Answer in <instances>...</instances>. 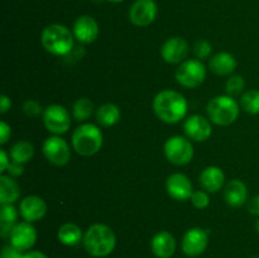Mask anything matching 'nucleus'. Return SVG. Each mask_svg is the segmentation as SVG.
<instances>
[{"label":"nucleus","mask_w":259,"mask_h":258,"mask_svg":"<svg viewBox=\"0 0 259 258\" xmlns=\"http://www.w3.org/2000/svg\"><path fill=\"white\" fill-rule=\"evenodd\" d=\"M153 110L162 121L176 124L186 116L187 101L179 91L163 90L154 98Z\"/></svg>","instance_id":"f257e3e1"},{"label":"nucleus","mask_w":259,"mask_h":258,"mask_svg":"<svg viewBox=\"0 0 259 258\" xmlns=\"http://www.w3.org/2000/svg\"><path fill=\"white\" fill-rule=\"evenodd\" d=\"M83 247L93 257H106L116 245L115 233L105 224H94L83 234Z\"/></svg>","instance_id":"f03ea898"},{"label":"nucleus","mask_w":259,"mask_h":258,"mask_svg":"<svg viewBox=\"0 0 259 258\" xmlns=\"http://www.w3.org/2000/svg\"><path fill=\"white\" fill-rule=\"evenodd\" d=\"M40 42L47 52L55 56H65L73 47V34L62 24H51L43 29Z\"/></svg>","instance_id":"7ed1b4c3"},{"label":"nucleus","mask_w":259,"mask_h":258,"mask_svg":"<svg viewBox=\"0 0 259 258\" xmlns=\"http://www.w3.org/2000/svg\"><path fill=\"white\" fill-rule=\"evenodd\" d=\"M72 146L81 156H94L103 147V133L95 124H81L72 134Z\"/></svg>","instance_id":"20e7f679"},{"label":"nucleus","mask_w":259,"mask_h":258,"mask_svg":"<svg viewBox=\"0 0 259 258\" xmlns=\"http://www.w3.org/2000/svg\"><path fill=\"white\" fill-rule=\"evenodd\" d=\"M239 104L229 95H220L207 104V115L217 125H230L239 116Z\"/></svg>","instance_id":"39448f33"},{"label":"nucleus","mask_w":259,"mask_h":258,"mask_svg":"<svg viewBox=\"0 0 259 258\" xmlns=\"http://www.w3.org/2000/svg\"><path fill=\"white\" fill-rule=\"evenodd\" d=\"M206 77V68L200 60H186L177 67L176 80L186 89L199 88Z\"/></svg>","instance_id":"423d86ee"},{"label":"nucleus","mask_w":259,"mask_h":258,"mask_svg":"<svg viewBox=\"0 0 259 258\" xmlns=\"http://www.w3.org/2000/svg\"><path fill=\"white\" fill-rule=\"evenodd\" d=\"M164 156L171 163L176 166H185L191 162L194 157V147L185 137L174 136L164 143Z\"/></svg>","instance_id":"0eeeda50"},{"label":"nucleus","mask_w":259,"mask_h":258,"mask_svg":"<svg viewBox=\"0 0 259 258\" xmlns=\"http://www.w3.org/2000/svg\"><path fill=\"white\" fill-rule=\"evenodd\" d=\"M43 121L47 131L53 134H65L71 126V116L62 105L47 106L43 111Z\"/></svg>","instance_id":"6e6552de"},{"label":"nucleus","mask_w":259,"mask_h":258,"mask_svg":"<svg viewBox=\"0 0 259 258\" xmlns=\"http://www.w3.org/2000/svg\"><path fill=\"white\" fill-rule=\"evenodd\" d=\"M43 153L51 163L56 166H65L71 158L70 146L61 137H50L43 144Z\"/></svg>","instance_id":"1a4fd4ad"},{"label":"nucleus","mask_w":259,"mask_h":258,"mask_svg":"<svg viewBox=\"0 0 259 258\" xmlns=\"http://www.w3.org/2000/svg\"><path fill=\"white\" fill-rule=\"evenodd\" d=\"M209 243V235L202 228H191L182 238L181 247L187 257H199L205 252Z\"/></svg>","instance_id":"9d476101"},{"label":"nucleus","mask_w":259,"mask_h":258,"mask_svg":"<svg viewBox=\"0 0 259 258\" xmlns=\"http://www.w3.org/2000/svg\"><path fill=\"white\" fill-rule=\"evenodd\" d=\"M157 10L154 0H137L129 9V19L137 27H147L154 22Z\"/></svg>","instance_id":"9b49d317"},{"label":"nucleus","mask_w":259,"mask_h":258,"mask_svg":"<svg viewBox=\"0 0 259 258\" xmlns=\"http://www.w3.org/2000/svg\"><path fill=\"white\" fill-rule=\"evenodd\" d=\"M9 238L10 244L24 252V250H29L37 242V230L29 222L17 223Z\"/></svg>","instance_id":"f8f14e48"},{"label":"nucleus","mask_w":259,"mask_h":258,"mask_svg":"<svg viewBox=\"0 0 259 258\" xmlns=\"http://www.w3.org/2000/svg\"><path fill=\"white\" fill-rule=\"evenodd\" d=\"M161 55L167 63H171V65L182 63L186 61L185 58L189 55V45L184 38L172 37L162 46Z\"/></svg>","instance_id":"ddd939ff"},{"label":"nucleus","mask_w":259,"mask_h":258,"mask_svg":"<svg viewBox=\"0 0 259 258\" xmlns=\"http://www.w3.org/2000/svg\"><path fill=\"white\" fill-rule=\"evenodd\" d=\"M184 131L190 139L195 142H204L210 138L212 128L210 121L202 115L195 114L189 116L184 124Z\"/></svg>","instance_id":"4468645a"},{"label":"nucleus","mask_w":259,"mask_h":258,"mask_svg":"<svg viewBox=\"0 0 259 258\" xmlns=\"http://www.w3.org/2000/svg\"><path fill=\"white\" fill-rule=\"evenodd\" d=\"M166 189L169 196L177 201H186L191 199L192 184L184 174H172L166 181Z\"/></svg>","instance_id":"2eb2a0df"},{"label":"nucleus","mask_w":259,"mask_h":258,"mask_svg":"<svg viewBox=\"0 0 259 258\" xmlns=\"http://www.w3.org/2000/svg\"><path fill=\"white\" fill-rule=\"evenodd\" d=\"M19 211L25 222L34 223L45 217L47 212V205L42 197L30 195L20 201Z\"/></svg>","instance_id":"dca6fc26"},{"label":"nucleus","mask_w":259,"mask_h":258,"mask_svg":"<svg viewBox=\"0 0 259 258\" xmlns=\"http://www.w3.org/2000/svg\"><path fill=\"white\" fill-rule=\"evenodd\" d=\"M73 35L82 43H93L99 35V24L90 15H81L73 24Z\"/></svg>","instance_id":"f3484780"},{"label":"nucleus","mask_w":259,"mask_h":258,"mask_svg":"<svg viewBox=\"0 0 259 258\" xmlns=\"http://www.w3.org/2000/svg\"><path fill=\"white\" fill-rule=\"evenodd\" d=\"M151 248L157 258H171L176 250V239L169 232H159L153 237Z\"/></svg>","instance_id":"a211bd4d"},{"label":"nucleus","mask_w":259,"mask_h":258,"mask_svg":"<svg viewBox=\"0 0 259 258\" xmlns=\"http://www.w3.org/2000/svg\"><path fill=\"white\" fill-rule=\"evenodd\" d=\"M224 200L229 206L240 207L248 200L247 185L240 180H232L224 189Z\"/></svg>","instance_id":"6ab92c4d"},{"label":"nucleus","mask_w":259,"mask_h":258,"mask_svg":"<svg viewBox=\"0 0 259 258\" xmlns=\"http://www.w3.org/2000/svg\"><path fill=\"white\" fill-rule=\"evenodd\" d=\"M200 185L209 192H218L222 190L225 182V175L220 167L209 166L200 174Z\"/></svg>","instance_id":"aec40b11"},{"label":"nucleus","mask_w":259,"mask_h":258,"mask_svg":"<svg viewBox=\"0 0 259 258\" xmlns=\"http://www.w3.org/2000/svg\"><path fill=\"white\" fill-rule=\"evenodd\" d=\"M209 68L218 76L232 75L237 68V60L234 56L228 52L217 53L210 58Z\"/></svg>","instance_id":"412c9836"},{"label":"nucleus","mask_w":259,"mask_h":258,"mask_svg":"<svg viewBox=\"0 0 259 258\" xmlns=\"http://www.w3.org/2000/svg\"><path fill=\"white\" fill-rule=\"evenodd\" d=\"M20 196L19 185L9 175L0 176V204L8 205L17 201Z\"/></svg>","instance_id":"4be33fe9"},{"label":"nucleus","mask_w":259,"mask_h":258,"mask_svg":"<svg viewBox=\"0 0 259 258\" xmlns=\"http://www.w3.org/2000/svg\"><path fill=\"white\" fill-rule=\"evenodd\" d=\"M57 237L62 244L68 245V247L77 245L83 239L81 228L78 225L73 224V223H66V224L61 225L60 229H58Z\"/></svg>","instance_id":"5701e85b"},{"label":"nucleus","mask_w":259,"mask_h":258,"mask_svg":"<svg viewBox=\"0 0 259 258\" xmlns=\"http://www.w3.org/2000/svg\"><path fill=\"white\" fill-rule=\"evenodd\" d=\"M120 119V109L115 104H104L96 111V120L103 126H113Z\"/></svg>","instance_id":"b1692460"},{"label":"nucleus","mask_w":259,"mask_h":258,"mask_svg":"<svg viewBox=\"0 0 259 258\" xmlns=\"http://www.w3.org/2000/svg\"><path fill=\"white\" fill-rule=\"evenodd\" d=\"M18 219V211L13 204L2 205V210H0V233L2 237L7 238L10 237L13 228L17 224Z\"/></svg>","instance_id":"393cba45"},{"label":"nucleus","mask_w":259,"mask_h":258,"mask_svg":"<svg viewBox=\"0 0 259 258\" xmlns=\"http://www.w3.org/2000/svg\"><path fill=\"white\" fill-rule=\"evenodd\" d=\"M10 156L12 159L19 163H27L34 156V147L28 141H19L12 147L10 149Z\"/></svg>","instance_id":"a878e982"},{"label":"nucleus","mask_w":259,"mask_h":258,"mask_svg":"<svg viewBox=\"0 0 259 258\" xmlns=\"http://www.w3.org/2000/svg\"><path fill=\"white\" fill-rule=\"evenodd\" d=\"M94 111V104L90 99L81 98L73 104L72 115L77 121H85L91 116Z\"/></svg>","instance_id":"bb28decb"},{"label":"nucleus","mask_w":259,"mask_h":258,"mask_svg":"<svg viewBox=\"0 0 259 258\" xmlns=\"http://www.w3.org/2000/svg\"><path fill=\"white\" fill-rule=\"evenodd\" d=\"M240 106L243 110L252 115L259 114V90H248L240 98Z\"/></svg>","instance_id":"cd10ccee"},{"label":"nucleus","mask_w":259,"mask_h":258,"mask_svg":"<svg viewBox=\"0 0 259 258\" xmlns=\"http://www.w3.org/2000/svg\"><path fill=\"white\" fill-rule=\"evenodd\" d=\"M244 78L240 75H232L227 81V93L229 96H235L242 94V91L244 90Z\"/></svg>","instance_id":"c85d7f7f"},{"label":"nucleus","mask_w":259,"mask_h":258,"mask_svg":"<svg viewBox=\"0 0 259 258\" xmlns=\"http://www.w3.org/2000/svg\"><path fill=\"white\" fill-rule=\"evenodd\" d=\"M211 45L205 39L197 40L194 46V53L197 57V60L200 61L209 58L210 55H211Z\"/></svg>","instance_id":"c756f323"},{"label":"nucleus","mask_w":259,"mask_h":258,"mask_svg":"<svg viewBox=\"0 0 259 258\" xmlns=\"http://www.w3.org/2000/svg\"><path fill=\"white\" fill-rule=\"evenodd\" d=\"M191 204L194 205L196 209H205V207L209 206L210 204V197L209 195L205 191H201V190H197V191H194L191 196Z\"/></svg>","instance_id":"7c9ffc66"},{"label":"nucleus","mask_w":259,"mask_h":258,"mask_svg":"<svg viewBox=\"0 0 259 258\" xmlns=\"http://www.w3.org/2000/svg\"><path fill=\"white\" fill-rule=\"evenodd\" d=\"M23 111L29 118H35L42 113V105L35 100H27L23 104Z\"/></svg>","instance_id":"2f4dec72"},{"label":"nucleus","mask_w":259,"mask_h":258,"mask_svg":"<svg viewBox=\"0 0 259 258\" xmlns=\"http://www.w3.org/2000/svg\"><path fill=\"white\" fill-rule=\"evenodd\" d=\"M0 258H23V252L20 249H18L17 247H14L13 244L5 245L3 248Z\"/></svg>","instance_id":"473e14b6"},{"label":"nucleus","mask_w":259,"mask_h":258,"mask_svg":"<svg viewBox=\"0 0 259 258\" xmlns=\"http://www.w3.org/2000/svg\"><path fill=\"white\" fill-rule=\"evenodd\" d=\"M10 136H12V129H10V126L5 121H2L0 123V144L4 146L9 141Z\"/></svg>","instance_id":"72a5a7b5"},{"label":"nucleus","mask_w":259,"mask_h":258,"mask_svg":"<svg viewBox=\"0 0 259 258\" xmlns=\"http://www.w3.org/2000/svg\"><path fill=\"white\" fill-rule=\"evenodd\" d=\"M8 174L12 177H18L24 172V167H23V163H19V162H10L9 167H8Z\"/></svg>","instance_id":"f704fd0d"},{"label":"nucleus","mask_w":259,"mask_h":258,"mask_svg":"<svg viewBox=\"0 0 259 258\" xmlns=\"http://www.w3.org/2000/svg\"><path fill=\"white\" fill-rule=\"evenodd\" d=\"M248 211L252 215H258L259 217V195H255L248 201Z\"/></svg>","instance_id":"c9c22d12"},{"label":"nucleus","mask_w":259,"mask_h":258,"mask_svg":"<svg viewBox=\"0 0 259 258\" xmlns=\"http://www.w3.org/2000/svg\"><path fill=\"white\" fill-rule=\"evenodd\" d=\"M9 164L10 162L9 158H8L7 152H5L4 149H2V151H0V174H4L8 169V167H9Z\"/></svg>","instance_id":"e433bc0d"},{"label":"nucleus","mask_w":259,"mask_h":258,"mask_svg":"<svg viewBox=\"0 0 259 258\" xmlns=\"http://www.w3.org/2000/svg\"><path fill=\"white\" fill-rule=\"evenodd\" d=\"M12 106V101L8 98L7 95H2V99H0V113L5 114Z\"/></svg>","instance_id":"4c0bfd02"},{"label":"nucleus","mask_w":259,"mask_h":258,"mask_svg":"<svg viewBox=\"0 0 259 258\" xmlns=\"http://www.w3.org/2000/svg\"><path fill=\"white\" fill-rule=\"evenodd\" d=\"M23 258H48V257L43 252H39V250H29V252L23 254Z\"/></svg>","instance_id":"58836bf2"},{"label":"nucleus","mask_w":259,"mask_h":258,"mask_svg":"<svg viewBox=\"0 0 259 258\" xmlns=\"http://www.w3.org/2000/svg\"><path fill=\"white\" fill-rule=\"evenodd\" d=\"M255 229H257V232L259 233V219L257 220V223H255Z\"/></svg>","instance_id":"ea45409f"},{"label":"nucleus","mask_w":259,"mask_h":258,"mask_svg":"<svg viewBox=\"0 0 259 258\" xmlns=\"http://www.w3.org/2000/svg\"><path fill=\"white\" fill-rule=\"evenodd\" d=\"M108 2H111V3H120V2H123V0H108Z\"/></svg>","instance_id":"a19ab883"},{"label":"nucleus","mask_w":259,"mask_h":258,"mask_svg":"<svg viewBox=\"0 0 259 258\" xmlns=\"http://www.w3.org/2000/svg\"><path fill=\"white\" fill-rule=\"evenodd\" d=\"M252 258H259V257H252Z\"/></svg>","instance_id":"79ce46f5"}]
</instances>
